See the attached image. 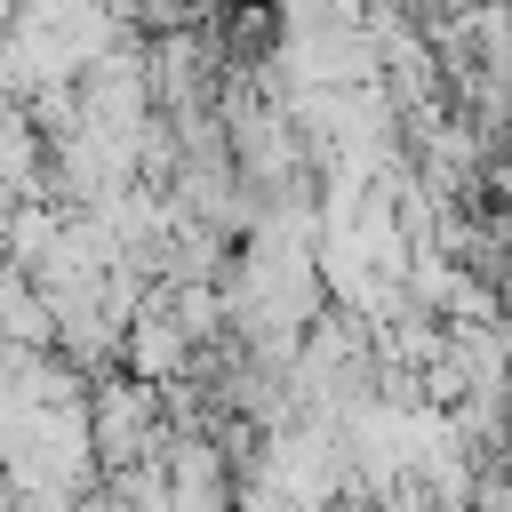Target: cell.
Here are the masks:
<instances>
[{
  "instance_id": "277c9868",
  "label": "cell",
  "mask_w": 512,
  "mask_h": 512,
  "mask_svg": "<svg viewBox=\"0 0 512 512\" xmlns=\"http://www.w3.org/2000/svg\"><path fill=\"white\" fill-rule=\"evenodd\" d=\"M112 8H120V16H128V0H112Z\"/></svg>"
},
{
  "instance_id": "7a4b0ae2",
  "label": "cell",
  "mask_w": 512,
  "mask_h": 512,
  "mask_svg": "<svg viewBox=\"0 0 512 512\" xmlns=\"http://www.w3.org/2000/svg\"><path fill=\"white\" fill-rule=\"evenodd\" d=\"M208 24V0H128V32L160 40V32H192Z\"/></svg>"
},
{
  "instance_id": "6da1fadb",
  "label": "cell",
  "mask_w": 512,
  "mask_h": 512,
  "mask_svg": "<svg viewBox=\"0 0 512 512\" xmlns=\"http://www.w3.org/2000/svg\"><path fill=\"white\" fill-rule=\"evenodd\" d=\"M88 432H96V456L104 472H128V464H152L176 448V416H168V392L136 368H104L88 384Z\"/></svg>"
},
{
  "instance_id": "5b68a950",
  "label": "cell",
  "mask_w": 512,
  "mask_h": 512,
  "mask_svg": "<svg viewBox=\"0 0 512 512\" xmlns=\"http://www.w3.org/2000/svg\"><path fill=\"white\" fill-rule=\"evenodd\" d=\"M504 8H512V0H504Z\"/></svg>"
},
{
  "instance_id": "3957f363",
  "label": "cell",
  "mask_w": 512,
  "mask_h": 512,
  "mask_svg": "<svg viewBox=\"0 0 512 512\" xmlns=\"http://www.w3.org/2000/svg\"><path fill=\"white\" fill-rule=\"evenodd\" d=\"M72 512H128V496H120V488H104V480H96V488H88V496H72Z\"/></svg>"
}]
</instances>
